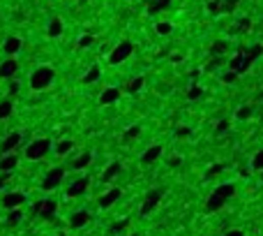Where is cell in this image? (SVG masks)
Segmentation results:
<instances>
[{"instance_id": "11", "label": "cell", "mask_w": 263, "mask_h": 236, "mask_svg": "<svg viewBox=\"0 0 263 236\" xmlns=\"http://www.w3.org/2000/svg\"><path fill=\"white\" fill-rule=\"evenodd\" d=\"M19 144H21V135H19V132H12V135L5 137V141L0 144V153H3V155H7V153H12Z\"/></svg>"}, {"instance_id": "14", "label": "cell", "mask_w": 263, "mask_h": 236, "mask_svg": "<svg viewBox=\"0 0 263 236\" xmlns=\"http://www.w3.org/2000/svg\"><path fill=\"white\" fill-rule=\"evenodd\" d=\"M118 199H120V190H118V188H113V190H109L100 199V206H102V208H109V206H113Z\"/></svg>"}, {"instance_id": "46", "label": "cell", "mask_w": 263, "mask_h": 236, "mask_svg": "<svg viewBox=\"0 0 263 236\" xmlns=\"http://www.w3.org/2000/svg\"><path fill=\"white\" fill-rule=\"evenodd\" d=\"M132 236H139V234H132Z\"/></svg>"}, {"instance_id": "41", "label": "cell", "mask_w": 263, "mask_h": 236, "mask_svg": "<svg viewBox=\"0 0 263 236\" xmlns=\"http://www.w3.org/2000/svg\"><path fill=\"white\" fill-rule=\"evenodd\" d=\"M189 135V127H178L176 130V137H187Z\"/></svg>"}, {"instance_id": "2", "label": "cell", "mask_w": 263, "mask_h": 236, "mask_svg": "<svg viewBox=\"0 0 263 236\" xmlns=\"http://www.w3.org/2000/svg\"><path fill=\"white\" fill-rule=\"evenodd\" d=\"M53 79H55V72L51 70V67H37V70L30 74V88H33V91H44V88L51 86Z\"/></svg>"}, {"instance_id": "25", "label": "cell", "mask_w": 263, "mask_h": 236, "mask_svg": "<svg viewBox=\"0 0 263 236\" xmlns=\"http://www.w3.org/2000/svg\"><path fill=\"white\" fill-rule=\"evenodd\" d=\"M90 162H93V155H90V153H83L81 158H76L74 160V169H85Z\"/></svg>"}, {"instance_id": "19", "label": "cell", "mask_w": 263, "mask_h": 236, "mask_svg": "<svg viewBox=\"0 0 263 236\" xmlns=\"http://www.w3.org/2000/svg\"><path fill=\"white\" fill-rule=\"evenodd\" d=\"M171 5V0H150V5H148V12L150 14H157V12L166 10V7Z\"/></svg>"}, {"instance_id": "33", "label": "cell", "mask_w": 263, "mask_h": 236, "mask_svg": "<svg viewBox=\"0 0 263 236\" xmlns=\"http://www.w3.org/2000/svg\"><path fill=\"white\" fill-rule=\"evenodd\" d=\"M129 225V220H120V222H113V225H111V234H120V231L125 229V227Z\"/></svg>"}, {"instance_id": "23", "label": "cell", "mask_w": 263, "mask_h": 236, "mask_svg": "<svg viewBox=\"0 0 263 236\" xmlns=\"http://www.w3.org/2000/svg\"><path fill=\"white\" fill-rule=\"evenodd\" d=\"M226 42L224 40H217V42H213V44H210V54L213 56H222V54H226Z\"/></svg>"}, {"instance_id": "8", "label": "cell", "mask_w": 263, "mask_h": 236, "mask_svg": "<svg viewBox=\"0 0 263 236\" xmlns=\"http://www.w3.org/2000/svg\"><path fill=\"white\" fill-rule=\"evenodd\" d=\"M228 65H231V72H236V74H243V72L249 70V65H252V63L247 61L245 51H240L238 56H233V58H231V63H228Z\"/></svg>"}, {"instance_id": "29", "label": "cell", "mask_w": 263, "mask_h": 236, "mask_svg": "<svg viewBox=\"0 0 263 236\" xmlns=\"http://www.w3.org/2000/svg\"><path fill=\"white\" fill-rule=\"evenodd\" d=\"M155 31H157V35H169V33H171V23H169V21H162V23L155 25Z\"/></svg>"}, {"instance_id": "7", "label": "cell", "mask_w": 263, "mask_h": 236, "mask_svg": "<svg viewBox=\"0 0 263 236\" xmlns=\"http://www.w3.org/2000/svg\"><path fill=\"white\" fill-rule=\"evenodd\" d=\"M55 208H58V204H55L53 199H44V201H37L35 204V213L42 216V218H46V220L55 216Z\"/></svg>"}, {"instance_id": "12", "label": "cell", "mask_w": 263, "mask_h": 236, "mask_svg": "<svg viewBox=\"0 0 263 236\" xmlns=\"http://www.w3.org/2000/svg\"><path fill=\"white\" fill-rule=\"evenodd\" d=\"M85 190H88V178H79L67 188V197H81Z\"/></svg>"}, {"instance_id": "3", "label": "cell", "mask_w": 263, "mask_h": 236, "mask_svg": "<svg viewBox=\"0 0 263 236\" xmlns=\"http://www.w3.org/2000/svg\"><path fill=\"white\" fill-rule=\"evenodd\" d=\"M49 148H51L49 139H35L25 148V158H28V160H42V158L49 153Z\"/></svg>"}, {"instance_id": "24", "label": "cell", "mask_w": 263, "mask_h": 236, "mask_svg": "<svg viewBox=\"0 0 263 236\" xmlns=\"http://www.w3.org/2000/svg\"><path fill=\"white\" fill-rule=\"evenodd\" d=\"M97 79H100V67L93 65V67H90V70L83 74V84H93V81H97Z\"/></svg>"}, {"instance_id": "4", "label": "cell", "mask_w": 263, "mask_h": 236, "mask_svg": "<svg viewBox=\"0 0 263 236\" xmlns=\"http://www.w3.org/2000/svg\"><path fill=\"white\" fill-rule=\"evenodd\" d=\"M132 51H134V46H132V42H120V44H115V49L111 51L109 56V63L111 65H120V63H125L132 56Z\"/></svg>"}, {"instance_id": "17", "label": "cell", "mask_w": 263, "mask_h": 236, "mask_svg": "<svg viewBox=\"0 0 263 236\" xmlns=\"http://www.w3.org/2000/svg\"><path fill=\"white\" fill-rule=\"evenodd\" d=\"M159 155H162V146H150L148 151L143 153V162L145 165H150V162H155Z\"/></svg>"}, {"instance_id": "35", "label": "cell", "mask_w": 263, "mask_h": 236, "mask_svg": "<svg viewBox=\"0 0 263 236\" xmlns=\"http://www.w3.org/2000/svg\"><path fill=\"white\" fill-rule=\"evenodd\" d=\"M201 95H203V91H201L199 86H192V88H189V93H187V97H189V100H199Z\"/></svg>"}, {"instance_id": "39", "label": "cell", "mask_w": 263, "mask_h": 236, "mask_svg": "<svg viewBox=\"0 0 263 236\" xmlns=\"http://www.w3.org/2000/svg\"><path fill=\"white\" fill-rule=\"evenodd\" d=\"M93 35H83V37H81V40H79V46H81V49H85V46H90V44H93Z\"/></svg>"}, {"instance_id": "20", "label": "cell", "mask_w": 263, "mask_h": 236, "mask_svg": "<svg viewBox=\"0 0 263 236\" xmlns=\"http://www.w3.org/2000/svg\"><path fill=\"white\" fill-rule=\"evenodd\" d=\"M49 37H58V35H63V21L55 16V19H51V23H49Z\"/></svg>"}, {"instance_id": "38", "label": "cell", "mask_w": 263, "mask_h": 236, "mask_svg": "<svg viewBox=\"0 0 263 236\" xmlns=\"http://www.w3.org/2000/svg\"><path fill=\"white\" fill-rule=\"evenodd\" d=\"M240 118V121H245V118H249V116H252V109H249V107H243V109H238V114H236Z\"/></svg>"}, {"instance_id": "37", "label": "cell", "mask_w": 263, "mask_h": 236, "mask_svg": "<svg viewBox=\"0 0 263 236\" xmlns=\"http://www.w3.org/2000/svg\"><path fill=\"white\" fill-rule=\"evenodd\" d=\"M254 169L263 171V151H258L256 155H254Z\"/></svg>"}, {"instance_id": "16", "label": "cell", "mask_w": 263, "mask_h": 236, "mask_svg": "<svg viewBox=\"0 0 263 236\" xmlns=\"http://www.w3.org/2000/svg\"><path fill=\"white\" fill-rule=\"evenodd\" d=\"M120 169H123V167H120V162H113V165H109L104 169V174H102V181H113L115 176L120 174Z\"/></svg>"}, {"instance_id": "22", "label": "cell", "mask_w": 263, "mask_h": 236, "mask_svg": "<svg viewBox=\"0 0 263 236\" xmlns=\"http://www.w3.org/2000/svg\"><path fill=\"white\" fill-rule=\"evenodd\" d=\"M12 111H14V104H12V100H3V102H0V121L10 118Z\"/></svg>"}, {"instance_id": "32", "label": "cell", "mask_w": 263, "mask_h": 236, "mask_svg": "<svg viewBox=\"0 0 263 236\" xmlns=\"http://www.w3.org/2000/svg\"><path fill=\"white\" fill-rule=\"evenodd\" d=\"M208 12H210V14H219V12H222V0H210V3H208Z\"/></svg>"}, {"instance_id": "13", "label": "cell", "mask_w": 263, "mask_h": 236, "mask_svg": "<svg viewBox=\"0 0 263 236\" xmlns=\"http://www.w3.org/2000/svg\"><path fill=\"white\" fill-rule=\"evenodd\" d=\"M16 165H19V155H12V153H7V155L0 158V171H12Z\"/></svg>"}, {"instance_id": "44", "label": "cell", "mask_w": 263, "mask_h": 236, "mask_svg": "<svg viewBox=\"0 0 263 236\" xmlns=\"http://www.w3.org/2000/svg\"><path fill=\"white\" fill-rule=\"evenodd\" d=\"M226 130H228V121H222L217 125V132H226Z\"/></svg>"}, {"instance_id": "31", "label": "cell", "mask_w": 263, "mask_h": 236, "mask_svg": "<svg viewBox=\"0 0 263 236\" xmlns=\"http://www.w3.org/2000/svg\"><path fill=\"white\" fill-rule=\"evenodd\" d=\"M240 0H222V12H233Z\"/></svg>"}, {"instance_id": "5", "label": "cell", "mask_w": 263, "mask_h": 236, "mask_svg": "<svg viewBox=\"0 0 263 236\" xmlns=\"http://www.w3.org/2000/svg\"><path fill=\"white\" fill-rule=\"evenodd\" d=\"M63 178H65V169L55 167V169H51L49 174L44 176V183H42V188H44V190H53V188H58L60 183H63Z\"/></svg>"}, {"instance_id": "10", "label": "cell", "mask_w": 263, "mask_h": 236, "mask_svg": "<svg viewBox=\"0 0 263 236\" xmlns=\"http://www.w3.org/2000/svg\"><path fill=\"white\" fill-rule=\"evenodd\" d=\"M16 70H19V63H16L14 58L3 61L0 63V79H12V76L16 74Z\"/></svg>"}, {"instance_id": "30", "label": "cell", "mask_w": 263, "mask_h": 236, "mask_svg": "<svg viewBox=\"0 0 263 236\" xmlns=\"http://www.w3.org/2000/svg\"><path fill=\"white\" fill-rule=\"evenodd\" d=\"M141 135V127L139 125H134V127H129L127 132H125V141H132V139H136V137Z\"/></svg>"}, {"instance_id": "27", "label": "cell", "mask_w": 263, "mask_h": 236, "mask_svg": "<svg viewBox=\"0 0 263 236\" xmlns=\"http://www.w3.org/2000/svg\"><path fill=\"white\" fill-rule=\"evenodd\" d=\"M143 88V79L141 76H136V79H132L127 84V93H136V91H141Z\"/></svg>"}, {"instance_id": "1", "label": "cell", "mask_w": 263, "mask_h": 236, "mask_svg": "<svg viewBox=\"0 0 263 236\" xmlns=\"http://www.w3.org/2000/svg\"><path fill=\"white\" fill-rule=\"evenodd\" d=\"M233 192H236V186H233V183H224V186H219L217 190L210 195L208 204H206V211H208V213L219 211V208H222V206L226 204L231 197H233Z\"/></svg>"}, {"instance_id": "42", "label": "cell", "mask_w": 263, "mask_h": 236, "mask_svg": "<svg viewBox=\"0 0 263 236\" xmlns=\"http://www.w3.org/2000/svg\"><path fill=\"white\" fill-rule=\"evenodd\" d=\"M7 181H10V171H3V176H0V188L5 186Z\"/></svg>"}, {"instance_id": "15", "label": "cell", "mask_w": 263, "mask_h": 236, "mask_svg": "<svg viewBox=\"0 0 263 236\" xmlns=\"http://www.w3.org/2000/svg\"><path fill=\"white\" fill-rule=\"evenodd\" d=\"M115 100H120V91H118V88H106V91L100 95L102 104H113Z\"/></svg>"}, {"instance_id": "6", "label": "cell", "mask_w": 263, "mask_h": 236, "mask_svg": "<svg viewBox=\"0 0 263 236\" xmlns=\"http://www.w3.org/2000/svg\"><path fill=\"white\" fill-rule=\"evenodd\" d=\"M159 201H162V190H150L148 195H145V199H143V206H141V213H143V216L153 213L155 208H157Z\"/></svg>"}, {"instance_id": "47", "label": "cell", "mask_w": 263, "mask_h": 236, "mask_svg": "<svg viewBox=\"0 0 263 236\" xmlns=\"http://www.w3.org/2000/svg\"><path fill=\"white\" fill-rule=\"evenodd\" d=\"M81 3H85V0H81Z\"/></svg>"}, {"instance_id": "48", "label": "cell", "mask_w": 263, "mask_h": 236, "mask_svg": "<svg viewBox=\"0 0 263 236\" xmlns=\"http://www.w3.org/2000/svg\"><path fill=\"white\" fill-rule=\"evenodd\" d=\"M261 178H263V174H261Z\"/></svg>"}, {"instance_id": "21", "label": "cell", "mask_w": 263, "mask_h": 236, "mask_svg": "<svg viewBox=\"0 0 263 236\" xmlns=\"http://www.w3.org/2000/svg\"><path fill=\"white\" fill-rule=\"evenodd\" d=\"M19 49H21V40H19V37H7V40H5V51H7V54L14 56Z\"/></svg>"}, {"instance_id": "18", "label": "cell", "mask_w": 263, "mask_h": 236, "mask_svg": "<svg viewBox=\"0 0 263 236\" xmlns=\"http://www.w3.org/2000/svg\"><path fill=\"white\" fill-rule=\"evenodd\" d=\"M88 220H90V216L85 211H79V213H74V216H72V220H70V225L74 227H83V225H88Z\"/></svg>"}, {"instance_id": "26", "label": "cell", "mask_w": 263, "mask_h": 236, "mask_svg": "<svg viewBox=\"0 0 263 236\" xmlns=\"http://www.w3.org/2000/svg\"><path fill=\"white\" fill-rule=\"evenodd\" d=\"M261 54H263V46H261V44H256V46H252V49L245 51V56H247V61H249V63H254Z\"/></svg>"}, {"instance_id": "34", "label": "cell", "mask_w": 263, "mask_h": 236, "mask_svg": "<svg viewBox=\"0 0 263 236\" xmlns=\"http://www.w3.org/2000/svg\"><path fill=\"white\" fill-rule=\"evenodd\" d=\"M70 151H72V141L65 139L58 144V155H65V153H70Z\"/></svg>"}, {"instance_id": "45", "label": "cell", "mask_w": 263, "mask_h": 236, "mask_svg": "<svg viewBox=\"0 0 263 236\" xmlns=\"http://www.w3.org/2000/svg\"><path fill=\"white\" fill-rule=\"evenodd\" d=\"M226 236H243V231H238V229H233V231H228Z\"/></svg>"}, {"instance_id": "40", "label": "cell", "mask_w": 263, "mask_h": 236, "mask_svg": "<svg viewBox=\"0 0 263 236\" xmlns=\"http://www.w3.org/2000/svg\"><path fill=\"white\" fill-rule=\"evenodd\" d=\"M236 76H238L236 72H228V74H224V84H233Z\"/></svg>"}, {"instance_id": "9", "label": "cell", "mask_w": 263, "mask_h": 236, "mask_svg": "<svg viewBox=\"0 0 263 236\" xmlns=\"http://www.w3.org/2000/svg\"><path fill=\"white\" fill-rule=\"evenodd\" d=\"M23 201H25L23 192H7V195L3 197V206H5L7 211H12V208H19Z\"/></svg>"}, {"instance_id": "36", "label": "cell", "mask_w": 263, "mask_h": 236, "mask_svg": "<svg viewBox=\"0 0 263 236\" xmlns=\"http://www.w3.org/2000/svg\"><path fill=\"white\" fill-rule=\"evenodd\" d=\"M222 169H224L222 165H213V167H208V171H206V178H213V176H217Z\"/></svg>"}, {"instance_id": "28", "label": "cell", "mask_w": 263, "mask_h": 236, "mask_svg": "<svg viewBox=\"0 0 263 236\" xmlns=\"http://www.w3.org/2000/svg\"><path fill=\"white\" fill-rule=\"evenodd\" d=\"M19 222H21V211L19 208H12L10 216H7V225L14 227V225H19Z\"/></svg>"}, {"instance_id": "43", "label": "cell", "mask_w": 263, "mask_h": 236, "mask_svg": "<svg viewBox=\"0 0 263 236\" xmlns=\"http://www.w3.org/2000/svg\"><path fill=\"white\" fill-rule=\"evenodd\" d=\"M249 25H252V21H249V19H243V21H240V31H247Z\"/></svg>"}]
</instances>
